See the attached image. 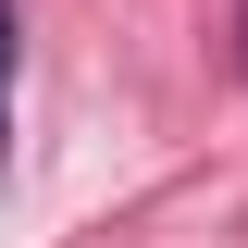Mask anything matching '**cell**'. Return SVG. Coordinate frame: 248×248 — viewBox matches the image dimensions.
<instances>
[{
	"mask_svg": "<svg viewBox=\"0 0 248 248\" xmlns=\"http://www.w3.org/2000/svg\"><path fill=\"white\" fill-rule=\"evenodd\" d=\"M0 174H13V0H0Z\"/></svg>",
	"mask_w": 248,
	"mask_h": 248,
	"instance_id": "cell-1",
	"label": "cell"
}]
</instances>
